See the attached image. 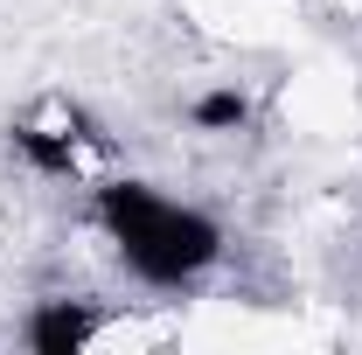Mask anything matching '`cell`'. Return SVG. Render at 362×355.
I'll return each instance as SVG.
<instances>
[{
  "mask_svg": "<svg viewBox=\"0 0 362 355\" xmlns=\"http://www.w3.org/2000/svg\"><path fill=\"white\" fill-rule=\"evenodd\" d=\"M98 230L112 265L133 272L139 286H195L202 272L223 258V230L188 209L168 188L146 181H105L98 188Z\"/></svg>",
  "mask_w": 362,
  "mask_h": 355,
  "instance_id": "1",
  "label": "cell"
}]
</instances>
